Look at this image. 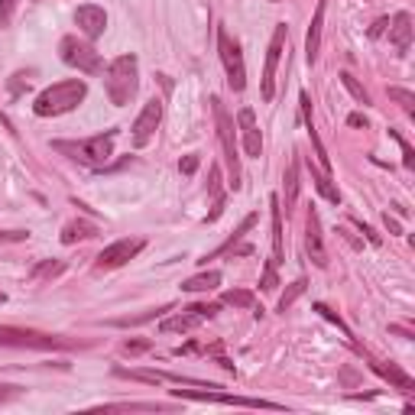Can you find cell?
I'll use <instances>...</instances> for the list:
<instances>
[{
    "mask_svg": "<svg viewBox=\"0 0 415 415\" xmlns=\"http://www.w3.org/2000/svg\"><path fill=\"white\" fill-rule=\"evenodd\" d=\"M88 95V85L78 81V78H68V81H58V85H49L46 91H39L33 111L39 117H58V113H68L75 111L78 104L85 101Z\"/></svg>",
    "mask_w": 415,
    "mask_h": 415,
    "instance_id": "6da1fadb",
    "label": "cell"
},
{
    "mask_svg": "<svg viewBox=\"0 0 415 415\" xmlns=\"http://www.w3.org/2000/svg\"><path fill=\"white\" fill-rule=\"evenodd\" d=\"M104 88H107V97L111 104L123 107L130 104L136 88H140V65H136V56H120L113 58L107 72H104Z\"/></svg>",
    "mask_w": 415,
    "mask_h": 415,
    "instance_id": "7a4b0ae2",
    "label": "cell"
},
{
    "mask_svg": "<svg viewBox=\"0 0 415 415\" xmlns=\"http://www.w3.org/2000/svg\"><path fill=\"white\" fill-rule=\"evenodd\" d=\"M0 347L72 350V347H81V340L62 338V334H46V331H33V328H13V324H0Z\"/></svg>",
    "mask_w": 415,
    "mask_h": 415,
    "instance_id": "3957f363",
    "label": "cell"
},
{
    "mask_svg": "<svg viewBox=\"0 0 415 415\" xmlns=\"http://www.w3.org/2000/svg\"><path fill=\"white\" fill-rule=\"evenodd\" d=\"M113 136H117V133L107 130V133H101V136H88V140H78V143L58 140V143H52V146H56L58 152H65L68 159L97 169V166H104V162L113 156Z\"/></svg>",
    "mask_w": 415,
    "mask_h": 415,
    "instance_id": "277c9868",
    "label": "cell"
},
{
    "mask_svg": "<svg viewBox=\"0 0 415 415\" xmlns=\"http://www.w3.org/2000/svg\"><path fill=\"white\" fill-rule=\"evenodd\" d=\"M214 104V123H217V136H221V150L227 159V172H230V189H240V156H237V143H234V120L227 107L221 104V97H211Z\"/></svg>",
    "mask_w": 415,
    "mask_h": 415,
    "instance_id": "5b68a950",
    "label": "cell"
},
{
    "mask_svg": "<svg viewBox=\"0 0 415 415\" xmlns=\"http://www.w3.org/2000/svg\"><path fill=\"white\" fill-rule=\"evenodd\" d=\"M217 52H221V62H224L227 85L234 88V91H244V88H246L244 56H240V46H237V39H230V33H227V29H217Z\"/></svg>",
    "mask_w": 415,
    "mask_h": 415,
    "instance_id": "8992f818",
    "label": "cell"
},
{
    "mask_svg": "<svg viewBox=\"0 0 415 415\" xmlns=\"http://www.w3.org/2000/svg\"><path fill=\"white\" fill-rule=\"evenodd\" d=\"M58 52H62V62H65V65L78 68V72H85V75L101 72V56L95 52V46L81 42L78 36H65V39H62Z\"/></svg>",
    "mask_w": 415,
    "mask_h": 415,
    "instance_id": "52a82bcc",
    "label": "cell"
},
{
    "mask_svg": "<svg viewBox=\"0 0 415 415\" xmlns=\"http://www.w3.org/2000/svg\"><path fill=\"white\" fill-rule=\"evenodd\" d=\"M172 396H179V399H198V402H217V406L283 409L279 402H266V399H244V396H230V393H211V386H205V389H172Z\"/></svg>",
    "mask_w": 415,
    "mask_h": 415,
    "instance_id": "ba28073f",
    "label": "cell"
},
{
    "mask_svg": "<svg viewBox=\"0 0 415 415\" xmlns=\"http://www.w3.org/2000/svg\"><path fill=\"white\" fill-rule=\"evenodd\" d=\"M285 36H289V29H285V23H279L273 33V39H269V49H266V68H263V101H273L276 97V65H279V56H283V46H285Z\"/></svg>",
    "mask_w": 415,
    "mask_h": 415,
    "instance_id": "9c48e42d",
    "label": "cell"
},
{
    "mask_svg": "<svg viewBox=\"0 0 415 415\" xmlns=\"http://www.w3.org/2000/svg\"><path fill=\"white\" fill-rule=\"evenodd\" d=\"M143 240L140 237H133V240H117V244H111V246H104L101 253H97V269H117V266H123V263H130L133 256L143 250Z\"/></svg>",
    "mask_w": 415,
    "mask_h": 415,
    "instance_id": "30bf717a",
    "label": "cell"
},
{
    "mask_svg": "<svg viewBox=\"0 0 415 415\" xmlns=\"http://www.w3.org/2000/svg\"><path fill=\"white\" fill-rule=\"evenodd\" d=\"M217 315V305H191V308L179 311L175 318H166L159 324L162 334H175V331H191V328H198L201 321L208 318H214Z\"/></svg>",
    "mask_w": 415,
    "mask_h": 415,
    "instance_id": "8fae6325",
    "label": "cell"
},
{
    "mask_svg": "<svg viewBox=\"0 0 415 415\" xmlns=\"http://www.w3.org/2000/svg\"><path fill=\"white\" fill-rule=\"evenodd\" d=\"M159 120H162V101L152 97V101H146L140 117L133 120V146H146L152 140L156 127H159Z\"/></svg>",
    "mask_w": 415,
    "mask_h": 415,
    "instance_id": "7c38bea8",
    "label": "cell"
},
{
    "mask_svg": "<svg viewBox=\"0 0 415 415\" xmlns=\"http://www.w3.org/2000/svg\"><path fill=\"white\" fill-rule=\"evenodd\" d=\"M305 250H308L311 263L324 269L328 266V250H324V237H321V221H318V211L308 208V217H305Z\"/></svg>",
    "mask_w": 415,
    "mask_h": 415,
    "instance_id": "4fadbf2b",
    "label": "cell"
},
{
    "mask_svg": "<svg viewBox=\"0 0 415 415\" xmlns=\"http://www.w3.org/2000/svg\"><path fill=\"white\" fill-rule=\"evenodd\" d=\"M75 23L88 39H97V36H104V29H107V13H104V7L85 3V7L75 10Z\"/></svg>",
    "mask_w": 415,
    "mask_h": 415,
    "instance_id": "5bb4252c",
    "label": "cell"
},
{
    "mask_svg": "<svg viewBox=\"0 0 415 415\" xmlns=\"http://www.w3.org/2000/svg\"><path fill=\"white\" fill-rule=\"evenodd\" d=\"M237 123H240V130H244V150L246 156H256L260 159V152H263V140H260V130H256V117L250 107L237 113Z\"/></svg>",
    "mask_w": 415,
    "mask_h": 415,
    "instance_id": "9a60e30c",
    "label": "cell"
},
{
    "mask_svg": "<svg viewBox=\"0 0 415 415\" xmlns=\"http://www.w3.org/2000/svg\"><path fill=\"white\" fill-rule=\"evenodd\" d=\"M324 10H328V0H318V7H315V17H311V26H308V36H305V58H308L311 65L318 62L321 26H324Z\"/></svg>",
    "mask_w": 415,
    "mask_h": 415,
    "instance_id": "2e32d148",
    "label": "cell"
},
{
    "mask_svg": "<svg viewBox=\"0 0 415 415\" xmlns=\"http://www.w3.org/2000/svg\"><path fill=\"white\" fill-rule=\"evenodd\" d=\"M370 370L377 373V377H383V379H389L396 389H406V393H412L415 389V379L409 377L406 370H399L396 363H383V360H370Z\"/></svg>",
    "mask_w": 415,
    "mask_h": 415,
    "instance_id": "e0dca14e",
    "label": "cell"
},
{
    "mask_svg": "<svg viewBox=\"0 0 415 415\" xmlns=\"http://www.w3.org/2000/svg\"><path fill=\"white\" fill-rule=\"evenodd\" d=\"M389 39H393V46H396L399 52H409V46H412V17H409V13H396V17H393Z\"/></svg>",
    "mask_w": 415,
    "mask_h": 415,
    "instance_id": "ac0fdd59",
    "label": "cell"
},
{
    "mask_svg": "<svg viewBox=\"0 0 415 415\" xmlns=\"http://www.w3.org/2000/svg\"><path fill=\"white\" fill-rule=\"evenodd\" d=\"M269 208H273V263H283V205H279V195L269 198Z\"/></svg>",
    "mask_w": 415,
    "mask_h": 415,
    "instance_id": "d6986e66",
    "label": "cell"
},
{
    "mask_svg": "<svg viewBox=\"0 0 415 415\" xmlns=\"http://www.w3.org/2000/svg\"><path fill=\"white\" fill-rule=\"evenodd\" d=\"M283 191H285V214H289L295 201H299V159L289 162V169L283 175Z\"/></svg>",
    "mask_w": 415,
    "mask_h": 415,
    "instance_id": "ffe728a7",
    "label": "cell"
},
{
    "mask_svg": "<svg viewBox=\"0 0 415 415\" xmlns=\"http://www.w3.org/2000/svg\"><path fill=\"white\" fill-rule=\"evenodd\" d=\"M208 191H211V198H214V208H211V214H208V221H217L221 217V211H224V191H221V169L217 166H211V172H208Z\"/></svg>",
    "mask_w": 415,
    "mask_h": 415,
    "instance_id": "44dd1931",
    "label": "cell"
},
{
    "mask_svg": "<svg viewBox=\"0 0 415 415\" xmlns=\"http://www.w3.org/2000/svg\"><path fill=\"white\" fill-rule=\"evenodd\" d=\"M221 285V273H198V276H191V279H185L182 283V289L185 292H211V289H217Z\"/></svg>",
    "mask_w": 415,
    "mask_h": 415,
    "instance_id": "7402d4cb",
    "label": "cell"
},
{
    "mask_svg": "<svg viewBox=\"0 0 415 415\" xmlns=\"http://www.w3.org/2000/svg\"><path fill=\"white\" fill-rule=\"evenodd\" d=\"M311 182H315V189L324 195V198L331 201V205H340V191H338V185L331 182V175L328 172H318V169H311Z\"/></svg>",
    "mask_w": 415,
    "mask_h": 415,
    "instance_id": "603a6c76",
    "label": "cell"
},
{
    "mask_svg": "<svg viewBox=\"0 0 415 415\" xmlns=\"http://www.w3.org/2000/svg\"><path fill=\"white\" fill-rule=\"evenodd\" d=\"M95 234H97L95 224L72 221V224H65V230H62V244H78V240H88V237H95Z\"/></svg>",
    "mask_w": 415,
    "mask_h": 415,
    "instance_id": "cb8c5ba5",
    "label": "cell"
},
{
    "mask_svg": "<svg viewBox=\"0 0 415 415\" xmlns=\"http://www.w3.org/2000/svg\"><path fill=\"white\" fill-rule=\"evenodd\" d=\"M62 269H65V263H62V260H42V263L33 266L29 279H33V283H39V279H52V276H58Z\"/></svg>",
    "mask_w": 415,
    "mask_h": 415,
    "instance_id": "d4e9b609",
    "label": "cell"
},
{
    "mask_svg": "<svg viewBox=\"0 0 415 415\" xmlns=\"http://www.w3.org/2000/svg\"><path fill=\"white\" fill-rule=\"evenodd\" d=\"M253 224H256V214L244 217V224H240V227H237V230H234V237H230V240H227L224 246H217L214 253H208L205 260H211V256H221V253H230V246H237V240H240V237H244V234H246V230H250V227H253Z\"/></svg>",
    "mask_w": 415,
    "mask_h": 415,
    "instance_id": "484cf974",
    "label": "cell"
},
{
    "mask_svg": "<svg viewBox=\"0 0 415 415\" xmlns=\"http://www.w3.org/2000/svg\"><path fill=\"white\" fill-rule=\"evenodd\" d=\"M162 311H169V305H162V308H150V311H143V315H133V318H113L111 324H117V328H133V324H143V321L159 318Z\"/></svg>",
    "mask_w": 415,
    "mask_h": 415,
    "instance_id": "4316f807",
    "label": "cell"
},
{
    "mask_svg": "<svg viewBox=\"0 0 415 415\" xmlns=\"http://www.w3.org/2000/svg\"><path fill=\"white\" fill-rule=\"evenodd\" d=\"M340 81H344V88H347L350 95H354V101H357V104H363V107H367V104H370V95H367V88L360 85L357 78L350 75V72H340Z\"/></svg>",
    "mask_w": 415,
    "mask_h": 415,
    "instance_id": "83f0119b",
    "label": "cell"
},
{
    "mask_svg": "<svg viewBox=\"0 0 415 415\" xmlns=\"http://www.w3.org/2000/svg\"><path fill=\"white\" fill-rule=\"evenodd\" d=\"M221 302L237 305V308H253V292H246V289H230V292L221 295Z\"/></svg>",
    "mask_w": 415,
    "mask_h": 415,
    "instance_id": "f1b7e54d",
    "label": "cell"
},
{
    "mask_svg": "<svg viewBox=\"0 0 415 415\" xmlns=\"http://www.w3.org/2000/svg\"><path fill=\"white\" fill-rule=\"evenodd\" d=\"M389 97H393V101H396L399 107L409 113V117L415 113V95H412V91H406V88H389Z\"/></svg>",
    "mask_w": 415,
    "mask_h": 415,
    "instance_id": "f546056e",
    "label": "cell"
},
{
    "mask_svg": "<svg viewBox=\"0 0 415 415\" xmlns=\"http://www.w3.org/2000/svg\"><path fill=\"white\" fill-rule=\"evenodd\" d=\"M305 285H308V283H305V279H295V283H292V285H289V289H285V292H283V299H279V311H285V308H289V305H292L295 299H299V295L305 292Z\"/></svg>",
    "mask_w": 415,
    "mask_h": 415,
    "instance_id": "4dcf8cb0",
    "label": "cell"
},
{
    "mask_svg": "<svg viewBox=\"0 0 415 415\" xmlns=\"http://www.w3.org/2000/svg\"><path fill=\"white\" fill-rule=\"evenodd\" d=\"M389 136H393V140L399 143V150H402V166H406V169H415V152H412V146H409V140L406 136H399L396 130H389Z\"/></svg>",
    "mask_w": 415,
    "mask_h": 415,
    "instance_id": "1f68e13d",
    "label": "cell"
},
{
    "mask_svg": "<svg viewBox=\"0 0 415 415\" xmlns=\"http://www.w3.org/2000/svg\"><path fill=\"white\" fill-rule=\"evenodd\" d=\"M315 311H318L321 318H328V321H331V324H338V328H340V331H344V338H350V331H347V324H344V321H340V318H338V315H334V311H331V308H328V305H315Z\"/></svg>",
    "mask_w": 415,
    "mask_h": 415,
    "instance_id": "d6a6232c",
    "label": "cell"
},
{
    "mask_svg": "<svg viewBox=\"0 0 415 415\" xmlns=\"http://www.w3.org/2000/svg\"><path fill=\"white\" fill-rule=\"evenodd\" d=\"M276 285H279V279H276V263L269 260V266H266V273H263V283H260V289H263V292H273Z\"/></svg>",
    "mask_w": 415,
    "mask_h": 415,
    "instance_id": "836d02e7",
    "label": "cell"
},
{
    "mask_svg": "<svg viewBox=\"0 0 415 415\" xmlns=\"http://www.w3.org/2000/svg\"><path fill=\"white\" fill-rule=\"evenodd\" d=\"M26 88H29V75H23V72H19V75H13V81H10V95L19 97Z\"/></svg>",
    "mask_w": 415,
    "mask_h": 415,
    "instance_id": "e575fe53",
    "label": "cell"
},
{
    "mask_svg": "<svg viewBox=\"0 0 415 415\" xmlns=\"http://www.w3.org/2000/svg\"><path fill=\"white\" fill-rule=\"evenodd\" d=\"M13 7H17V0H0V26H10Z\"/></svg>",
    "mask_w": 415,
    "mask_h": 415,
    "instance_id": "d590c367",
    "label": "cell"
},
{
    "mask_svg": "<svg viewBox=\"0 0 415 415\" xmlns=\"http://www.w3.org/2000/svg\"><path fill=\"white\" fill-rule=\"evenodd\" d=\"M182 175H195V169H198V156H185V159L179 162Z\"/></svg>",
    "mask_w": 415,
    "mask_h": 415,
    "instance_id": "8d00e7d4",
    "label": "cell"
},
{
    "mask_svg": "<svg viewBox=\"0 0 415 415\" xmlns=\"http://www.w3.org/2000/svg\"><path fill=\"white\" fill-rule=\"evenodd\" d=\"M123 350H127V354H143V350H150V340H127Z\"/></svg>",
    "mask_w": 415,
    "mask_h": 415,
    "instance_id": "74e56055",
    "label": "cell"
},
{
    "mask_svg": "<svg viewBox=\"0 0 415 415\" xmlns=\"http://www.w3.org/2000/svg\"><path fill=\"white\" fill-rule=\"evenodd\" d=\"M29 230H0V240H26Z\"/></svg>",
    "mask_w": 415,
    "mask_h": 415,
    "instance_id": "f35d334b",
    "label": "cell"
},
{
    "mask_svg": "<svg viewBox=\"0 0 415 415\" xmlns=\"http://www.w3.org/2000/svg\"><path fill=\"white\" fill-rule=\"evenodd\" d=\"M383 224H386L389 234H402V227H399V221H396V217H389V211L383 214Z\"/></svg>",
    "mask_w": 415,
    "mask_h": 415,
    "instance_id": "ab89813d",
    "label": "cell"
},
{
    "mask_svg": "<svg viewBox=\"0 0 415 415\" xmlns=\"http://www.w3.org/2000/svg\"><path fill=\"white\" fill-rule=\"evenodd\" d=\"M347 123L350 127H363V130H367V117H363V113H350Z\"/></svg>",
    "mask_w": 415,
    "mask_h": 415,
    "instance_id": "60d3db41",
    "label": "cell"
},
{
    "mask_svg": "<svg viewBox=\"0 0 415 415\" xmlns=\"http://www.w3.org/2000/svg\"><path fill=\"white\" fill-rule=\"evenodd\" d=\"M386 26H389V19H377V26L370 29V36H379V33H383Z\"/></svg>",
    "mask_w": 415,
    "mask_h": 415,
    "instance_id": "b9f144b4",
    "label": "cell"
},
{
    "mask_svg": "<svg viewBox=\"0 0 415 415\" xmlns=\"http://www.w3.org/2000/svg\"><path fill=\"white\" fill-rule=\"evenodd\" d=\"M3 399H10V386H0V402H3Z\"/></svg>",
    "mask_w": 415,
    "mask_h": 415,
    "instance_id": "7bdbcfd3",
    "label": "cell"
},
{
    "mask_svg": "<svg viewBox=\"0 0 415 415\" xmlns=\"http://www.w3.org/2000/svg\"><path fill=\"white\" fill-rule=\"evenodd\" d=\"M3 302H7V295H3V292H0V305H3Z\"/></svg>",
    "mask_w": 415,
    "mask_h": 415,
    "instance_id": "ee69618b",
    "label": "cell"
},
{
    "mask_svg": "<svg viewBox=\"0 0 415 415\" xmlns=\"http://www.w3.org/2000/svg\"><path fill=\"white\" fill-rule=\"evenodd\" d=\"M273 3H276V0H273Z\"/></svg>",
    "mask_w": 415,
    "mask_h": 415,
    "instance_id": "f6af8a7d",
    "label": "cell"
}]
</instances>
